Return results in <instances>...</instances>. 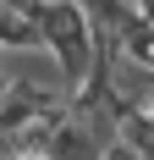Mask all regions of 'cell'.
Here are the masks:
<instances>
[{
	"label": "cell",
	"mask_w": 154,
	"mask_h": 160,
	"mask_svg": "<svg viewBox=\"0 0 154 160\" xmlns=\"http://www.w3.org/2000/svg\"><path fill=\"white\" fill-rule=\"evenodd\" d=\"M33 17H39L44 50L61 61V72H66V94H77V88L88 83V72H94V55H99V39H94L88 11L72 6V0H44Z\"/></svg>",
	"instance_id": "cell-1"
},
{
	"label": "cell",
	"mask_w": 154,
	"mask_h": 160,
	"mask_svg": "<svg viewBox=\"0 0 154 160\" xmlns=\"http://www.w3.org/2000/svg\"><path fill=\"white\" fill-rule=\"evenodd\" d=\"M116 138H121L127 149H138L143 160H154V116L143 111V105H127L121 99V111H116Z\"/></svg>",
	"instance_id": "cell-2"
},
{
	"label": "cell",
	"mask_w": 154,
	"mask_h": 160,
	"mask_svg": "<svg viewBox=\"0 0 154 160\" xmlns=\"http://www.w3.org/2000/svg\"><path fill=\"white\" fill-rule=\"evenodd\" d=\"M105 160H143V155H138V149H127V144H121V138H116V144H110V149H105Z\"/></svg>",
	"instance_id": "cell-3"
},
{
	"label": "cell",
	"mask_w": 154,
	"mask_h": 160,
	"mask_svg": "<svg viewBox=\"0 0 154 160\" xmlns=\"http://www.w3.org/2000/svg\"><path fill=\"white\" fill-rule=\"evenodd\" d=\"M132 6H138V17H149V22H154V0H132Z\"/></svg>",
	"instance_id": "cell-4"
},
{
	"label": "cell",
	"mask_w": 154,
	"mask_h": 160,
	"mask_svg": "<svg viewBox=\"0 0 154 160\" xmlns=\"http://www.w3.org/2000/svg\"><path fill=\"white\" fill-rule=\"evenodd\" d=\"M138 105H143V111H149V116H154V78H149V94H143V99H138Z\"/></svg>",
	"instance_id": "cell-5"
}]
</instances>
